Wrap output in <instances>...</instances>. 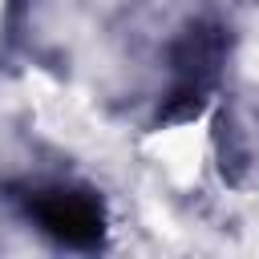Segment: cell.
Instances as JSON below:
<instances>
[{
  "mask_svg": "<svg viewBox=\"0 0 259 259\" xmlns=\"http://www.w3.org/2000/svg\"><path fill=\"white\" fill-rule=\"evenodd\" d=\"M24 206L28 219H36L40 231L61 239L65 247H97L105 235V210L97 194L81 186H36L24 194Z\"/></svg>",
  "mask_w": 259,
  "mask_h": 259,
  "instance_id": "obj_1",
  "label": "cell"
}]
</instances>
